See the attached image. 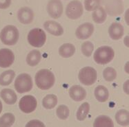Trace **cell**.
<instances>
[{"label":"cell","instance_id":"1","mask_svg":"<svg viewBox=\"0 0 129 127\" xmlns=\"http://www.w3.org/2000/svg\"><path fill=\"white\" fill-rule=\"evenodd\" d=\"M35 81L39 89L42 90H48L54 85L55 78L53 72L50 70L43 69L36 74Z\"/></svg>","mask_w":129,"mask_h":127},{"label":"cell","instance_id":"2","mask_svg":"<svg viewBox=\"0 0 129 127\" xmlns=\"http://www.w3.org/2000/svg\"><path fill=\"white\" fill-rule=\"evenodd\" d=\"M19 33L18 29L14 26L8 25L4 27L0 33V39L6 45H15L18 41Z\"/></svg>","mask_w":129,"mask_h":127},{"label":"cell","instance_id":"3","mask_svg":"<svg viewBox=\"0 0 129 127\" xmlns=\"http://www.w3.org/2000/svg\"><path fill=\"white\" fill-rule=\"evenodd\" d=\"M115 52L113 49L108 46L99 48L94 54V60L98 64L106 65L109 63L114 58Z\"/></svg>","mask_w":129,"mask_h":127},{"label":"cell","instance_id":"4","mask_svg":"<svg viewBox=\"0 0 129 127\" xmlns=\"http://www.w3.org/2000/svg\"><path fill=\"white\" fill-rule=\"evenodd\" d=\"M33 80L29 74H21L16 78L15 88L19 93L28 92L33 89Z\"/></svg>","mask_w":129,"mask_h":127},{"label":"cell","instance_id":"5","mask_svg":"<svg viewBox=\"0 0 129 127\" xmlns=\"http://www.w3.org/2000/svg\"><path fill=\"white\" fill-rule=\"evenodd\" d=\"M46 40V35L44 31L40 28H34L29 32L28 41L30 45L35 48H41L44 45Z\"/></svg>","mask_w":129,"mask_h":127},{"label":"cell","instance_id":"6","mask_svg":"<svg viewBox=\"0 0 129 127\" xmlns=\"http://www.w3.org/2000/svg\"><path fill=\"white\" fill-rule=\"evenodd\" d=\"M78 78L83 85L90 86L96 82L98 74L94 68L91 67H85L79 71Z\"/></svg>","mask_w":129,"mask_h":127},{"label":"cell","instance_id":"7","mask_svg":"<svg viewBox=\"0 0 129 127\" xmlns=\"http://www.w3.org/2000/svg\"><path fill=\"white\" fill-rule=\"evenodd\" d=\"M83 6L79 1H72L66 6V15L71 19H79L83 15Z\"/></svg>","mask_w":129,"mask_h":127},{"label":"cell","instance_id":"8","mask_svg":"<svg viewBox=\"0 0 129 127\" xmlns=\"http://www.w3.org/2000/svg\"><path fill=\"white\" fill-rule=\"evenodd\" d=\"M37 102L36 98L33 95H25L21 98L19 103V109L26 113H32L36 109Z\"/></svg>","mask_w":129,"mask_h":127},{"label":"cell","instance_id":"9","mask_svg":"<svg viewBox=\"0 0 129 127\" xmlns=\"http://www.w3.org/2000/svg\"><path fill=\"white\" fill-rule=\"evenodd\" d=\"M63 4L60 0H50L48 3V13L52 18H59L63 13Z\"/></svg>","mask_w":129,"mask_h":127},{"label":"cell","instance_id":"10","mask_svg":"<svg viewBox=\"0 0 129 127\" xmlns=\"http://www.w3.org/2000/svg\"><path fill=\"white\" fill-rule=\"evenodd\" d=\"M106 12L111 16H117L124 12V4L121 0H109L106 5Z\"/></svg>","mask_w":129,"mask_h":127},{"label":"cell","instance_id":"11","mask_svg":"<svg viewBox=\"0 0 129 127\" xmlns=\"http://www.w3.org/2000/svg\"><path fill=\"white\" fill-rule=\"evenodd\" d=\"M15 61L13 52L6 48L0 50V67L6 68L11 66Z\"/></svg>","mask_w":129,"mask_h":127},{"label":"cell","instance_id":"12","mask_svg":"<svg viewBox=\"0 0 129 127\" xmlns=\"http://www.w3.org/2000/svg\"><path fill=\"white\" fill-rule=\"evenodd\" d=\"M93 32H94V26L90 23H85L80 25L77 28L75 35L79 39H87L92 35Z\"/></svg>","mask_w":129,"mask_h":127},{"label":"cell","instance_id":"13","mask_svg":"<svg viewBox=\"0 0 129 127\" xmlns=\"http://www.w3.org/2000/svg\"><path fill=\"white\" fill-rule=\"evenodd\" d=\"M17 18L21 24H30L32 23V21H33V19H34L33 11L28 7H23L18 11Z\"/></svg>","mask_w":129,"mask_h":127},{"label":"cell","instance_id":"14","mask_svg":"<svg viewBox=\"0 0 129 127\" xmlns=\"http://www.w3.org/2000/svg\"><path fill=\"white\" fill-rule=\"evenodd\" d=\"M45 30L51 35L59 37L63 34V29L60 24L54 21H47L44 24Z\"/></svg>","mask_w":129,"mask_h":127},{"label":"cell","instance_id":"15","mask_svg":"<svg viewBox=\"0 0 129 127\" xmlns=\"http://www.w3.org/2000/svg\"><path fill=\"white\" fill-rule=\"evenodd\" d=\"M69 95L74 101L80 102L85 99L86 96V91L79 85H73L69 89Z\"/></svg>","mask_w":129,"mask_h":127},{"label":"cell","instance_id":"16","mask_svg":"<svg viewBox=\"0 0 129 127\" xmlns=\"http://www.w3.org/2000/svg\"><path fill=\"white\" fill-rule=\"evenodd\" d=\"M108 33L112 39H120L124 35V27L119 23H113L109 27Z\"/></svg>","mask_w":129,"mask_h":127},{"label":"cell","instance_id":"17","mask_svg":"<svg viewBox=\"0 0 129 127\" xmlns=\"http://www.w3.org/2000/svg\"><path fill=\"white\" fill-rule=\"evenodd\" d=\"M0 95L2 100L7 104H14L17 102V96L15 92L10 89H4L0 93Z\"/></svg>","mask_w":129,"mask_h":127},{"label":"cell","instance_id":"18","mask_svg":"<svg viewBox=\"0 0 129 127\" xmlns=\"http://www.w3.org/2000/svg\"><path fill=\"white\" fill-rule=\"evenodd\" d=\"M95 96L96 99L100 102H104L109 97V92L107 88L103 85H100L95 88Z\"/></svg>","mask_w":129,"mask_h":127},{"label":"cell","instance_id":"19","mask_svg":"<svg viewBox=\"0 0 129 127\" xmlns=\"http://www.w3.org/2000/svg\"><path fill=\"white\" fill-rule=\"evenodd\" d=\"M75 52V48L73 44L65 43L61 46L59 49V54L63 58L71 57Z\"/></svg>","mask_w":129,"mask_h":127},{"label":"cell","instance_id":"20","mask_svg":"<svg viewBox=\"0 0 129 127\" xmlns=\"http://www.w3.org/2000/svg\"><path fill=\"white\" fill-rule=\"evenodd\" d=\"M41 53L39 50H32L26 57V62L28 65L31 67L36 66L41 61Z\"/></svg>","mask_w":129,"mask_h":127},{"label":"cell","instance_id":"21","mask_svg":"<svg viewBox=\"0 0 129 127\" xmlns=\"http://www.w3.org/2000/svg\"><path fill=\"white\" fill-rule=\"evenodd\" d=\"M115 119L117 124L121 126H128L129 124L128 111L125 109H121L117 112Z\"/></svg>","mask_w":129,"mask_h":127},{"label":"cell","instance_id":"22","mask_svg":"<svg viewBox=\"0 0 129 127\" xmlns=\"http://www.w3.org/2000/svg\"><path fill=\"white\" fill-rule=\"evenodd\" d=\"M92 19L97 24H103L106 19V12L104 8L99 6L92 13Z\"/></svg>","mask_w":129,"mask_h":127},{"label":"cell","instance_id":"23","mask_svg":"<svg viewBox=\"0 0 129 127\" xmlns=\"http://www.w3.org/2000/svg\"><path fill=\"white\" fill-rule=\"evenodd\" d=\"M15 76V73L13 70H7L0 75V85L7 86L13 82Z\"/></svg>","mask_w":129,"mask_h":127},{"label":"cell","instance_id":"24","mask_svg":"<svg viewBox=\"0 0 129 127\" xmlns=\"http://www.w3.org/2000/svg\"><path fill=\"white\" fill-rule=\"evenodd\" d=\"M93 126L95 127L99 126H108V127H113L114 124L113 120L108 116L106 115H101L95 119Z\"/></svg>","mask_w":129,"mask_h":127},{"label":"cell","instance_id":"25","mask_svg":"<svg viewBox=\"0 0 129 127\" xmlns=\"http://www.w3.org/2000/svg\"><path fill=\"white\" fill-rule=\"evenodd\" d=\"M42 104L45 109H53L57 104V97L53 94L47 95L43 99Z\"/></svg>","mask_w":129,"mask_h":127},{"label":"cell","instance_id":"26","mask_svg":"<svg viewBox=\"0 0 129 127\" xmlns=\"http://www.w3.org/2000/svg\"><path fill=\"white\" fill-rule=\"evenodd\" d=\"M15 121V117L13 114L7 113L0 117V127L11 126Z\"/></svg>","mask_w":129,"mask_h":127},{"label":"cell","instance_id":"27","mask_svg":"<svg viewBox=\"0 0 129 127\" xmlns=\"http://www.w3.org/2000/svg\"><path fill=\"white\" fill-rule=\"evenodd\" d=\"M90 111V105L88 102H84L79 106L77 112V118L79 121H83L86 119Z\"/></svg>","mask_w":129,"mask_h":127},{"label":"cell","instance_id":"28","mask_svg":"<svg viewBox=\"0 0 129 127\" xmlns=\"http://www.w3.org/2000/svg\"><path fill=\"white\" fill-rule=\"evenodd\" d=\"M103 76L104 78V79L108 82L113 81L117 78L116 70L112 67H107L103 72Z\"/></svg>","mask_w":129,"mask_h":127},{"label":"cell","instance_id":"29","mask_svg":"<svg viewBox=\"0 0 129 127\" xmlns=\"http://www.w3.org/2000/svg\"><path fill=\"white\" fill-rule=\"evenodd\" d=\"M69 109L68 106L66 105H60L57 107V109L56 110V114L57 116L61 119H66L69 116Z\"/></svg>","mask_w":129,"mask_h":127},{"label":"cell","instance_id":"30","mask_svg":"<svg viewBox=\"0 0 129 127\" xmlns=\"http://www.w3.org/2000/svg\"><path fill=\"white\" fill-rule=\"evenodd\" d=\"M94 50V45L90 41H86L82 45V52L87 57H90Z\"/></svg>","mask_w":129,"mask_h":127},{"label":"cell","instance_id":"31","mask_svg":"<svg viewBox=\"0 0 129 127\" xmlns=\"http://www.w3.org/2000/svg\"><path fill=\"white\" fill-rule=\"evenodd\" d=\"M100 5V0H85L84 6L88 11H94Z\"/></svg>","mask_w":129,"mask_h":127},{"label":"cell","instance_id":"32","mask_svg":"<svg viewBox=\"0 0 129 127\" xmlns=\"http://www.w3.org/2000/svg\"><path fill=\"white\" fill-rule=\"evenodd\" d=\"M26 126H44V124L39 120H31L26 124Z\"/></svg>","mask_w":129,"mask_h":127},{"label":"cell","instance_id":"33","mask_svg":"<svg viewBox=\"0 0 129 127\" xmlns=\"http://www.w3.org/2000/svg\"><path fill=\"white\" fill-rule=\"evenodd\" d=\"M11 4V0H0V8L6 9Z\"/></svg>","mask_w":129,"mask_h":127},{"label":"cell","instance_id":"34","mask_svg":"<svg viewBox=\"0 0 129 127\" xmlns=\"http://www.w3.org/2000/svg\"><path fill=\"white\" fill-rule=\"evenodd\" d=\"M2 111V102L0 101V113H1Z\"/></svg>","mask_w":129,"mask_h":127}]
</instances>
